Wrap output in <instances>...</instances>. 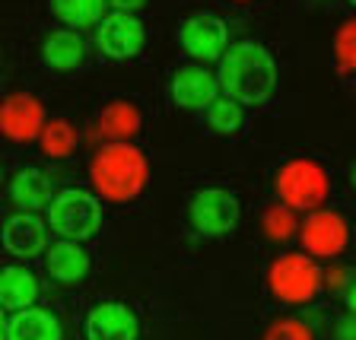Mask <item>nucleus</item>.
<instances>
[{"mask_svg": "<svg viewBox=\"0 0 356 340\" xmlns=\"http://www.w3.org/2000/svg\"><path fill=\"white\" fill-rule=\"evenodd\" d=\"M220 92L236 99L238 105H261L277 92L280 70L274 54L258 42H236L220 58Z\"/></svg>", "mask_w": 356, "mask_h": 340, "instance_id": "1", "label": "nucleus"}, {"mask_svg": "<svg viewBox=\"0 0 356 340\" xmlns=\"http://www.w3.org/2000/svg\"><path fill=\"white\" fill-rule=\"evenodd\" d=\"M89 181L102 200L124 204L143 194L149 181V163L134 143H105L89 163Z\"/></svg>", "mask_w": 356, "mask_h": 340, "instance_id": "2", "label": "nucleus"}, {"mask_svg": "<svg viewBox=\"0 0 356 340\" xmlns=\"http://www.w3.org/2000/svg\"><path fill=\"white\" fill-rule=\"evenodd\" d=\"M277 185V197L280 204H286L289 210H321L327 197H331V175L325 172V165L315 163V159H286L280 165L274 178Z\"/></svg>", "mask_w": 356, "mask_h": 340, "instance_id": "3", "label": "nucleus"}, {"mask_svg": "<svg viewBox=\"0 0 356 340\" xmlns=\"http://www.w3.org/2000/svg\"><path fill=\"white\" fill-rule=\"evenodd\" d=\"M325 274L315 264V258L305 252H286L270 261L267 267V289L270 296L289 305H305L321 293Z\"/></svg>", "mask_w": 356, "mask_h": 340, "instance_id": "4", "label": "nucleus"}, {"mask_svg": "<svg viewBox=\"0 0 356 340\" xmlns=\"http://www.w3.org/2000/svg\"><path fill=\"white\" fill-rule=\"evenodd\" d=\"M48 226L67 242H86L102 229V204L86 188H64L48 204Z\"/></svg>", "mask_w": 356, "mask_h": 340, "instance_id": "5", "label": "nucleus"}, {"mask_svg": "<svg viewBox=\"0 0 356 340\" xmlns=\"http://www.w3.org/2000/svg\"><path fill=\"white\" fill-rule=\"evenodd\" d=\"M238 197L229 191V188H204L191 197V207H188V216H191V226L207 238H220L229 236L238 222Z\"/></svg>", "mask_w": 356, "mask_h": 340, "instance_id": "6", "label": "nucleus"}, {"mask_svg": "<svg viewBox=\"0 0 356 340\" xmlns=\"http://www.w3.org/2000/svg\"><path fill=\"white\" fill-rule=\"evenodd\" d=\"M302 252L312 258H337L350 245V222L337 210H315L299 226Z\"/></svg>", "mask_w": 356, "mask_h": 340, "instance_id": "7", "label": "nucleus"}, {"mask_svg": "<svg viewBox=\"0 0 356 340\" xmlns=\"http://www.w3.org/2000/svg\"><path fill=\"white\" fill-rule=\"evenodd\" d=\"M178 42L185 48L188 58L207 64V60H220L229 48V29L226 22L213 13H197L188 16L181 26H178Z\"/></svg>", "mask_w": 356, "mask_h": 340, "instance_id": "8", "label": "nucleus"}, {"mask_svg": "<svg viewBox=\"0 0 356 340\" xmlns=\"http://www.w3.org/2000/svg\"><path fill=\"white\" fill-rule=\"evenodd\" d=\"M44 124V105L29 92H13L0 102V133L13 143H32L42 137Z\"/></svg>", "mask_w": 356, "mask_h": 340, "instance_id": "9", "label": "nucleus"}, {"mask_svg": "<svg viewBox=\"0 0 356 340\" xmlns=\"http://www.w3.org/2000/svg\"><path fill=\"white\" fill-rule=\"evenodd\" d=\"M169 92H172V102H175L178 108H188V111H207L210 105L222 96L220 80H216L213 70H207V64L178 67L175 74H172Z\"/></svg>", "mask_w": 356, "mask_h": 340, "instance_id": "10", "label": "nucleus"}, {"mask_svg": "<svg viewBox=\"0 0 356 340\" xmlns=\"http://www.w3.org/2000/svg\"><path fill=\"white\" fill-rule=\"evenodd\" d=\"M147 42V29H143V22L137 19L134 13H108L102 16L99 22V32H96V44L99 51L111 60H127L143 48Z\"/></svg>", "mask_w": 356, "mask_h": 340, "instance_id": "11", "label": "nucleus"}, {"mask_svg": "<svg viewBox=\"0 0 356 340\" xmlns=\"http://www.w3.org/2000/svg\"><path fill=\"white\" fill-rule=\"evenodd\" d=\"M0 238L13 258H35L48 252V222L35 213H13L3 222Z\"/></svg>", "mask_w": 356, "mask_h": 340, "instance_id": "12", "label": "nucleus"}, {"mask_svg": "<svg viewBox=\"0 0 356 340\" xmlns=\"http://www.w3.org/2000/svg\"><path fill=\"white\" fill-rule=\"evenodd\" d=\"M140 325L124 302H102L86 315V340H137Z\"/></svg>", "mask_w": 356, "mask_h": 340, "instance_id": "13", "label": "nucleus"}, {"mask_svg": "<svg viewBox=\"0 0 356 340\" xmlns=\"http://www.w3.org/2000/svg\"><path fill=\"white\" fill-rule=\"evenodd\" d=\"M44 270L58 283H80L83 277L89 274V254L83 252L80 242L60 238V242L48 245V252H44Z\"/></svg>", "mask_w": 356, "mask_h": 340, "instance_id": "14", "label": "nucleus"}, {"mask_svg": "<svg viewBox=\"0 0 356 340\" xmlns=\"http://www.w3.org/2000/svg\"><path fill=\"white\" fill-rule=\"evenodd\" d=\"M42 60L51 70L70 74L86 60V42L76 35V29H54L42 42Z\"/></svg>", "mask_w": 356, "mask_h": 340, "instance_id": "15", "label": "nucleus"}, {"mask_svg": "<svg viewBox=\"0 0 356 340\" xmlns=\"http://www.w3.org/2000/svg\"><path fill=\"white\" fill-rule=\"evenodd\" d=\"M60 337H64V327H60L58 315H51L48 309H38V305L16 311L7 321V340H60Z\"/></svg>", "mask_w": 356, "mask_h": 340, "instance_id": "16", "label": "nucleus"}, {"mask_svg": "<svg viewBox=\"0 0 356 340\" xmlns=\"http://www.w3.org/2000/svg\"><path fill=\"white\" fill-rule=\"evenodd\" d=\"M35 299H38V280L29 267L10 264L0 270V309L22 311L35 305Z\"/></svg>", "mask_w": 356, "mask_h": 340, "instance_id": "17", "label": "nucleus"}, {"mask_svg": "<svg viewBox=\"0 0 356 340\" xmlns=\"http://www.w3.org/2000/svg\"><path fill=\"white\" fill-rule=\"evenodd\" d=\"M10 200L19 207V213H35L51 204V185L38 169H22L10 181Z\"/></svg>", "mask_w": 356, "mask_h": 340, "instance_id": "18", "label": "nucleus"}, {"mask_svg": "<svg viewBox=\"0 0 356 340\" xmlns=\"http://www.w3.org/2000/svg\"><path fill=\"white\" fill-rule=\"evenodd\" d=\"M140 124V108L134 102H124V99L108 102L99 115V131L111 137V143H131V137H137Z\"/></svg>", "mask_w": 356, "mask_h": 340, "instance_id": "19", "label": "nucleus"}, {"mask_svg": "<svg viewBox=\"0 0 356 340\" xmlns=\"http://www.w3.org/2000/svg\"><path fill=\"white\" fill-rule=\"evenodd\" d=\"M51 10L67 29H86L102 22L105 0H51Z\"/></svg>", "mask_w": 356, "mask_h": 340, "instance_id": "20", "label": "nucleus"}, {"mask_svg": "<svg viewBox=\"0 0 356 340\" xmlns=\"http://www.w3.org/2000/svg\"><path fill=\"white\" fill-rule=\"evenodd\" d=\"M38 147H42L44 156H51V159H64L76 149V131L70 121L64 118H51L44 124L42 137H38Z\"/></svg>", "mask_w": 356, "mask_h": 340, "instance_id": "21", "label": "nucleus"}, {"mask_svg": "<svg viewBox=\"0 0 356 340\" xmlns=\"http://www.w3.org/2000/svg\"><path fill=\"white\" fill-rule=\"evenodd\" d=\"M331 54H334V67H337V74L356 76V16L353 19H347L341 29L334 32Z\"/></svg>", "mask_w": 356, "mask_h": 340, "instance_id": "22", "label": "nucleus"}, {"mask_svg": "<svg viewBox=\"0 0 356 340\" xmlns=\"http://www.w3.org/2000/svg\"><path fill=\"white\" fill-rule=\"evenodd\" d=\"M261 226H264V236L274 238V242H286L299 232V220L296 210H289L286 204H270L261 216Z\"/></svg>", "mask_w": 356, "mask_h": 340, "instance_id": "23", "label": "nucleus"}, {"mask_svg": "<svg viewBox=\"0 0 356 340\" xmlns=\"http://www.w3.org/2000/svg\"><path fill=\"white\" fill-rule=\"evenodd\" d=\"M204 115H207V124L213 127L216 133H236L238 127H242V121H245L242 105H238L236 99H229V96H220L207 111H204Z\"/></svg>", "mask_w": 356, "mask_h": 340, "instance_id": "24", "label": "nucleus"}, {"mask_svg": "<svg viewBox=\"0 0 356 340\" xmlns=\"http://www.w3.org/2000/svg\"><path fill=\"white\" fill-rule=\"evenodd\" d=\"M264 340H315V331L302 318H277L264 331Z\"/></svg>", "mask_w": 356, "mask_h": 340, "instance_id": "25", "label": "nucleus"}, {"mask_svg": "<svg viewBox=\"0 0 356 340\" xmlns=\"http://www.w3.org/2000/svg\"><path fill=\"white\" fill-rule=\"evenodd\" d=\"M337 340H356V315H350L337 325Z\"/></svg>", "mask_w": 356, "mask_h": 340, "instance_id": "26", "label": "nucleus"}, {"mask_svg": "<svg viewBox=\"0 0 356 340\" xmlns=\"http://www.w3.org/2000/svg\"><path fill=\"white\" fill-rule=\"evenodd\" d=\"M108 3L118 10V13H134V10H140L147 0H108Z\"/></svg>", "mask_w": 356, "mask_h": 340, "instance_id": "27", "label": "nucleus"}, {"mask_svg": "<svg viewBox=\"0 0 356 340\" xmlns=\"http://www.w3.org/2000/svg\"><path fill=\"white\" fill-rule=\"evenodd\" d=\"M347 309H350V315H356V280L347 286Z\"/></svg>", "mask_w": 356, "mask_h": 340, "instance_id": "28", "label": "nucleus"}, {"mask_svg": "<svg viewBox=\"0 0 356 340\" xmlns=\"http://www.w3.org/2000/svg\"><path fill=\"white\" fill-rule=\"evenodd\" d=\"M7 321L10 318H3V309H0V340H7Z\"/></svg>", "mask_w": 356, "mask_h": 340, "instance_id": "29", "label": "nucleus"}, {"mask_svg": "<svg viewBox=\"0 0 356 340\" xmlns=\"http://www.w3.org/2000/svg\"><path fill=\"white\" fill-rule=\"evenodd\" d=\"M350 181H353V188H356V163H353V172H350Z\"/></svg>", "mask_w": 356, "mask_h": 340, "instance_id": "30", "label": "nucleus"}, {"mask_svg": "<svg viewBox=\"0 0 356 340\" xmlns=\"http://www.w3.org/2000/svg\"><path fill=\"white\" fill-rule=\"evenodd\" d=\"M232 3H248V0H232Z\"/></svg>", "mask_w": 356, "mask_h": 340, "instance_id": "31", "label": "nucleus"}, {"mask_svg": "<svg viewBox=\"0 0 356 340\" xmlns=\"http://www.w3.org/2000/svg\"><path fill=\"white\" fill-rule=\"evenodd\" d=\"M350 3H353V7H356V0H350Z\"/></svg>", "mask_w": 356, "mask_h": 340, "instance_id": "32", "label": "nucleus"}, {"mask_svg": "<svg viewBox=\"0 0 356 340\" xmlns=\"http://www.w3.org/2000/svg\"><path fill=\"white\" fill-rule=\"evenodd\" d=\"M0 178H3V172H0Z\"/></svg>", "mask_w": 356, "mask_h": 340, "instance_id": "33", "label": "nucleus"}]
</instances>
